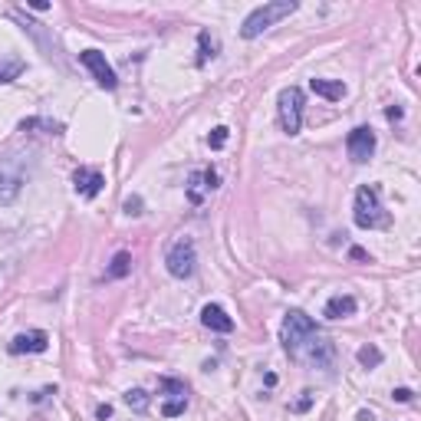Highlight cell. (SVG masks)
<instances>
[{
	"label": "cell",
	"mask_w": 421,
	"mask_h": 421,
	"mask_svg": "<svg viewBox=\"0 0 421 421\" xmlns=\"http://www.w3.org/2000/svg\"><path fill=\"white\" fill-rule=\"evenodd\" d=\"M280 339H284L286 355H290L293 362L306 365V369H333L336 365L333 339H329L303 310H290L284 316Z\"/></svg>",
	"instance_id": "1"
},
{
	"label": "cell",
	"mask_w": 421,
	"mask_h": 421,
	"mask_svg": "<svg viewBox=\"0 0 421 421\" xmlns=\"http://www.w3.org/2000/svg\"><path fill=\"white\" fill-rule=\"evenodd\" d=\"M355 224H359L362 231H375V227H388L392 217L385 214V207L378 201V188L375 184H362L355 191Z\"/></svg>",
	"instance_id": "2"
},
{
	"label": "cell",
	"mask_w": 421,
	"mask_h": 421,
	"mask_svg": "<svg viewBox=\"0 0 421 421\" xmlns=\"http://www.w3.org/2000/svg\"><path fill=\"white\" fill-rule=\"evenodd\" d=\"M290 14H296V4H293V0H270V4L257 7L247 20H244V26H241L244 40H254V36H260L264 30H270V26L280 24V20L290 17Z\"/></svg>",
	"instance_id": "3"
},
{
	"label": "cell",
	"mask_w": 421,
	"mask_h": 421,
	"mask_svg": "<svg viewBox=\"0 0 421 421\" xmlns=\"http://www.w3.org/2000/svg\"><path fill=\"white\" fill-rule=\"evenodd\" d=\"M165 266H168V274L178 276V280H188L194 274V266H198V254H194V244L188 237H178V241L168 247L165 254Z\"/></svg>",
	"instance_id": "4"
},
{
	"label": "cell",
	"mask_w": 421,
	"mask_h": 421,
	"mask_svg": "<svg viewBox=\"0 0 421 421\" xmlns=\"http://www.w3.org/2000/svg\"><path fill=\"white\" fill-rule=\"evenodd\" d=\"M280 125H284L286 135H296V132L303 129V93L296 86L284 89L280 93Z\"/></svg>",
	"instance_id": "5"
},
{
	"label": "cell",
	"mask_w": 421,
	"mask_h": 421,
	"mask_svg": "<svg viewBox=\"0 0 421 421\" xmlns=\"http://www.w3.org/2000/svg\"><path fill=\"white\" fill-rule=\"evenodd\" d=\"M79 63L93 73V79L99 83L103 89H115L119 86V79H115V69L109 66V60H105V53H99V50H83L79 53Z\"/></svg>",
	"instance_id": "6"
},
{
	"label": "cell",
	"mask_w": 421,
	"mask_h": 421,
	"mask_svg": "<svg viewBox=\"0 0 421 421\" xmlns=\"http://www.w3.org/2000/svg\"><path fill=\"white\" fill-rule=\"evenodd\" d=\"M345 148H349V158H353L355 165L369 162V158L375 155V132H372L369 125H359V129L349 132V138H345Z\"/></svg>",
	"instance_id": "7"
},
{
	"label": "cell",
	"mask_w": 421,
	"mask_h": 421,
	"mask_svg": "<svg viewBox=\"0 0 421 421\" xmlns=\"http://www.w3.org/2000/svg\"><path fill=\"white\" fill-rule=\"evenodd\" d=\"M217 188V172L214 168H204V172H194L188 181V201L191 204H201V201Z\"/></svg>",
	"instance_id": "8"
},
{
	"label": "cell",
	"mask_w": 421,
	"mask_h": 421,
	"mask_svg": "<svg viewBox=\"0 0 421 421\" xmlns=\"http://www.w3.org/2000/svg\"><path fill=\"white\" fill-rule=\"evenodd\" d=\"M73 184H76L79 198H95V194L105 188V178H103V172H95V168H76Z\"/></svg>",
	"instance_id": "9"
},
{
	"label": "cell",
	"mask_w": 421,
	"mask_h": 421,
	"mask_svg": "<svg viewBox=\"0 0 421 421\" xmlns=\"http://www.w3.org/2000/svg\"><path fill=\"white\" fill-rule=\"evenodd\" d=\"M50 345V336L43 329H30V333H20L14 343H10V353L14 355H24V353H46Z\"/></svg>",
	"instance_id": "10"
},
{
	"label": "cell",
	"mask_w": 421,
	"mask_h": 421,
	"mask_svg": "<svg viewBox=\"0 0 421 421\" xmlns=\"http://www.w3.org/2000/svg\"><path fill=\"white\" fill-rule=\"evenodd\" d=\"M201 323H204L211 333H234V319L224 313V306L217 303H207L204 310H201Z\"/></svg>",
	"instance_id": "11"
},
{
	"label": "cell",
	"mask_w": 421,
	"mask_h": 421,
	"mask_svg": "<svg viewBox=\"0 0 421 421\" xmlns=\"http://www.w3.org/2000/svg\"><path fill=\"white\" fill-rule=\"evenodd\" d=\"M355 313V296H349V293H339V296H333V300L326 303V310H323V316L326 319H345Z\"/></svg>",
	"instance_id": "12"
},
{
	"label": "cell",
	"mask_w": 421,
	"mask_h": 421,
	"mask_svg": "<svg viewBox=\"0 0 421 421\" xmlns=\"http://www.w3.org/2000/svg\"><path fill=\"white\" fill-rule=\"evenodd\" d=\"M310 89L316 95H323V99H343V95H345V83H343V79H319V76H313L310 79Z\"/></svg>",
	"instance_id": "13"
},
{
	"label": "cell",
	"mask_w": 421,
	"mask_h": 421,
	"mask_svg": "<svg viewBox=\"0 0 421 421\" xmlns=\"http://www.w3.org/2000/svg\"><path fill=\"white\" fill-rule=\"evenodd\" d=\"M129 270H132V254L129 250H119V254L112 257L105 276H109V280H122V276H129Z\"/></svg>",
	"instance_id": "14"
},
{
	"label": "cell",
	"mask_w": 421,
	"mask_h": 421,
	"mask_svg": "<svg viewBox=\"0 0 421 421\" xmlns=\"http://www.w3.org/2000/svg\"><path fill=\"white\" fill-rule=\"evenodd\" d=\"M17 194H20V178L17 175L0 172V204H10Z\"/></svg>",
	"instance_id": "15"
},
{
	"label": "cell",
	"mask_w": 421,
	"mask_h": 421,
	"mask_svg": "<svg viewBox=\"0 0 421 421\" xmlns=\"http://www.w3.org/2000/svg\"><path fill=\"white\" fill-rule=\"evenodd\" d=\"M24 69H26V63L17 60V56H7V60H0V83H14V79H17Z\"/></svg>",
	"instance_id": "16"
},
{
	"label": "cell",
	"mask_w": 421,
	"mask_h": 421,
	"mask_svg": "<svg viewBox=\"0 0 421 421\" xmlns=\"http://www.w3.org/2000/svg\"><path fill=\"white\" fill-rule=\"evenodd\" d=\"M158 392H165V395H172V398H184L188 395V385L181 378H158Z\"/></svg>",
	"instance_id": "17"
},
{
	"label": "cell",
	"mask_w": 421,
	"mask_h": 421,
	"mask_svg": "<svg viewBox=\"0 0 421 421\" xmlns=\"http://www.w3.org/2000/svg\"><path fill=\"white\" fill-rule=\"evenodd\" d=\"M359 362L365 365V369L382 365V349H375V345H362V349H359Z\"/></svg>",
	"instance_id": "18"
},
{
	"label": "cell",
	"mask_w": 421,
	"mask_h": 421,
	"mask_svg": "<svg viewBox=\"0 0 421 421\" xmlns=\"http://www.w3.org/2000/svg\"><path fill=\"white\" fill-rule=\"evenodd\" d=\"M125 405L135 408V412H145L148 408V392H142V388H129V392H125Z\"/></svg>",
	"instance_id": "19"
},
{
	"label": "cell",
	"mask_w": 421,
	"mask_h": 421,
	"mask_svg": "<svg viewBox=\"0 0 421 421\" xmlns=\"http://www.w3.org/2000/svg\"><path fill=\"white\" fill-rule=\"evenodd\" d=\"M198 43H201V53H198V66H204V63L211 60V56H214V50H217V46H214V40H211V33H207V30L198 36Z\"/></svg>",
	"instance_id": "20"
},
{
	"label": "cell",
	"mask_w": 421,
	"mask_h": 421,
	"mask_svg": "<svg viewBox=\"0 0 421 421\" xmlns=\"http://www.w3.org/2000/svg\"><path fill=\"white\" fill-rule=\"evenodd\" d=\"M184 408H188V398H168L162 405V415L165 418H178V415H184Z\"/></svg>",
	"instance_id": "21"
},
{
	"label": "cell",
	"mask_w": 421,
	"mask_h": 421,
	"mask_svg": "<svg viewBox=\"0 0 421 421\" xmlns=\"http://www.w3.org/2000/svg\"><path fill=\"white\" fill-rule=\"evenodd\" d=\"M227 135H231V129H227V125H217V129L207 135V145H211V148H224V145H227Z\"/></svg>",
	"instance_id": "22"
},
{
	"label": "cell",
	"mask_w": 421,
	"mask_h": 421,
	"mask_svg": "<svg viewBox=\"0 0 421 421\" xmlns=\"http://www.w3.org/2000/svg\"><path fill=\"white\" fill-rule=\"evenodd\" d=\"M310 405H313V392H303V395L293 402V412H306Z\"/></svg>",
	"instance_id": "23"
},
{
	"label": "cell",
	"mask_w": 421,
	"mask_h": 421,
	"mask_svg": "<svg viewBox=\"0 0 421 421\" xmlns=\"http://www.w3.org/2000/svg\"><path fill=\"white\" fill-rule=\"evenodd\" d=\"M125 214H142V198H125Z\"/></svg>",
	"instance_id": "24"
},
{
	"label": "cell",
	"mask_w": 421,
	"mask_h": 421,
	"mask_svg": "<svg viewBox=\"0 0 421 421\" xmlns=\"http://www.w3.org/2000/svg\"><path fill=\"white\" fill-rule=\"evenodd\" d=\"M412 395H415V392H412V388H395V392H392V398H395V402H412Z\"/></svg>",
	"instance_id": "25"
},
{
	"label": "cell",
	"mask_w": 421,
	"mask_h": 421,
	"mask_svg": "<svg viewBox=\"0 0 421 421\" xmlns=\"http://www.w3.org/2000/svg\"><path fill=\"white\" fill-rule=\"evenodd\" d=\"M349 257L353 260H369V254H365L362 247H349Z\"/></svg>",
	"instance_id": "26"
},
{
	"label": "cell",
	"mask_w": 421,
	"mask_h": 421,
	"mask_svg": "<svg viewBox=\"0 0 421 421\" xmlns=\"http://www.w3.org/2000/svg\"><path fill=\"white\" fill-rule=\"evenodd\" d=\"M109 415H112V408H109V405H99V408H95V418H109Z\"/></svg>",
	"instance_id": "27"
},
{
	"label": "cell",
	"mask_w": 421,
	"mask_h": 421,
	"mask_svg": "<svg viewBox=\"0 0 421 421\" xmlns=\"http://www.w3.org/2000/svg\"><path fill=\"white\" fill-rule=\"evenodd\" d=\"M359 421H375V418H372V412H359Z\"/></svg>",
	"instance_id": "28"
}]
</instances>
